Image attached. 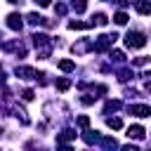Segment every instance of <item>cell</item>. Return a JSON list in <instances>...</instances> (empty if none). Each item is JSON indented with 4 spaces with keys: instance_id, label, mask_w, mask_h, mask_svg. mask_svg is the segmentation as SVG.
<instances>
[{
    "instance_id": "20",
    "label": "cell",
    "mask_w": 151,
    "mask_h": 151,
    "mask_svg": "<svg viewBox=\"0 0 151 151\" xmlns=\"http://www.w3.org/2000/svg\"><path fill=\"white\" fill-rule=\"evenodd\" d=\"M101 144H104V146H118V142H116V139H111V137H106Z\"/></svg>"
},
{
    "instance_id": "18",
    "label": "cell",
    "mask_w": 151,
    "mask_h": 151,
    "mask_svg": "<svg viewBox=\"0 0 151 151\" xmlns=\"http://www.w3.org/2000/svg\"><path fill=\"white\" fill-rule=\"evenodd\" d=\"M78 125H80V127L85 130V127L90 125V118H87V116H80V118H78Z\"/></svg>"
},
{
    "instance_id": "23",
    "label": "cell",
    "mask_w": 151,
    "mask_h": 151,
    "mask_svg": "<svg viewBox=\"0 0 151 151\" xmlns=\"http://www.w3.org/2000/svg\"><path fill=\"white\" fill-rule=\"evenodd\" d=\"M146 90H149V92H151V83H149V85H146Z\"/></svg>"
},
{
    "instance_id": "6",
    "label": "cell",
    "mask_w": 151,
    "mask_h": 151,
    "mask_svg": "<svg viewBox=\"0 0 151 151\" xmlns=\"http://www.w3.org/2000/svg\"><path fill=\"white\" fill-rule=\"evenodd\" d=\"M134 9H137L139 14H151V2H149V0H137V2H134Z\"/></svg>"
},
{
    "instance_id": "14",
    "label": "cell",
    "mask_w": 151,
    "mask_h": 151,
    "mask_svg": "<svg viewBox=\"0 0 151 151\" xmlns=\"http://www.w3.org/2000/svg\"><path fill=\"white\" fill-rule=\"evenodd\" d=\"M71 7L76 12H85V0H71Z\"/></svg>"
},
{
    "instance_id": "15",
    "label": "cell",
    "mask_w": 151,
    "mask_h": 151,
    "mask_svg": "<svg viewBox=\"0 0 151 151\" xmlns=\"http://www.w3.org/2000/svg\"><path fill=\"white\" fill-rule=\"evenodd\" d=\"M116 109H120V101H118V99H111V101L106 104V109H104V111L109 113V111H116Z\"/></svg>"
},
{
    "instance_id": "7",
    "label": "cell",
    "mask_w": 151,
    "mask_h": 151,
    "mask_svg": "<svg viewBox=\"0 0 151 151\" xmlns=\"http://www.w3.org/2000/svg\"><path fill=\"white\" fill-rule=\"evenodd\" d=\"M17 76H19V78H33V76H35V71H33V68H28V66H19V68H17Z\"/></svg>"
},
{
    "instance_id": "9",
    "label": "cell",
    "mask_w": 151,
    "mask_h": 151,
    "mask_svg": "<svg viewBox=\"0 0 151 151\" xmlns=\"http://www.w3.org/2000/svg\"><path fill=\"white\" fill-rule=\"evenodd\" d=\"M73 137H76V132H71V130H66L64 134H59V137H57V144H66V142H71Z\"/></svg>"
},
{
    "instance_id": "4",
    "label": "cell",
    "mask_w": 151,
    "mask_h": 151,
    "mask_svg": "<svg viewBox=\"0 0 151 151\" xmlns=\"http://www.w3.org/2000/svg\"><path fill=\"white\" fill-rule=\"evenodd\" d=\"M127 137H130V139H144V127H142V125H130Z\"/></svg>"
},
{
    "instance_id": "5",
    "label": "cell",
    "mask_w": 151,
    "mask_h": 151,
    "mask_svg": "<svg viewBox=\"0 0 151 151\" xmlns=\"http://www.w3.org/2000/svg\"><path fill=\"white\" fill-rule=\"evenodd\" d=\"M7 26H9L12 31H21V17H19V14H9V17H7Z\"/></svg>"
},
{
    "instance_id": "3",
    "label": "cell",
    "mask_w": 151,
    "mask_h": 151,
    "mask_svg": "<svg viewBox=\"0 0 151 151\" xmlns=\"http://www.w3.org/2000/svg\"><path fill=\"white\" fill-rule=\"evenodd\" d=\"M130 113L137 116V118H146V116H151V109L146 104H132L130 106Z\"/></svg>"
},
{
    "instance_id": "1",
    "label": "cell",
    "mask_w": 151,
    "mask_h": 151,
    "mask_svg": "<svg viewBox=\"0 0 151 151\" xmlns=\"http://www.w3.org/2000/svg\"><path fill=\"white\" fill-rule=\"evenodd\" d=\"M125 45L132 47V50H139V47L146 45V38H144L142 33H127V35H125Z\"/></svg>"
},
{
    "instance_id": "21",
    "label": "cell",
    "mask_w": 151,
    "mask_h": 151,
    "mask_svg": "<svg viewBox=\"0 0 151 151\" xmlns=\"http://www.w3.org/2000/svg\"><path fill=\"white\" fill-rule=\"evenodd\" d=\"M35 2H38L40 7H47V5H50V0H35Z\"/></svg>"
},
{
    "instance_id": "22",
    "label": "cell",
    "mask_w": 151,
    "mask_h": 151,
    "mask_svg": "<svg viewBox=\"0 0 151 151\" xmlns=\"http://www.w3.org/2000/svg\"><path fill=\"white\" fill-rule=\"evenodd\" d=\"M7 2H14V5H17V2H19V5H21V0H7Z\"/></svg>"
},
{
    "instance_id": "11",
    "label": "cell",
    "mask_w": 151,
    "mask_h": 151,
    "mask_svg": "<svg viewBox=\"0 0 151 151\" xmlns=\"http://www.w3.org/2000/svg\"><path fill=\"white\" fill-rule=\"evenodd\" d=\"M111 61H116V64H123V61H125V54H123L120 50H116V52H111Z\"/></svg>"
},
{
    "instance_id": "19",
    "label": "cell",
    "mask_w": 151,
    "mask_h": 151,
    "mask_svg": "<svg viewBox=\"0 0 151 151\" xmlns=\"http://www.w3.org/2000/svg\"><path fill=\"white\" fill-rule=\"evenodd\" d=\"M21 97H24L26 101H31V99H33V90H24V92H21Z\"/></svg>"
},
{
    "instance_id": "13",
    "label": "cell",
    "mask_w": 151,
    "mask_h": 151,
    "mask_svg": "<svg viewBox=\"0 0 151 151\" xmlns=\"http://www.w3.org/2000/svg\"><path fill=\"white\" fill-rule=\"evenodd\" d=\"M113 19H116V24H118V26H125V24H127V14H125V12H118Z\"/></svg>"
},
{
    "instance_id": "12",
    "label": "cell",
    "mask_w": 151,
    "mask_h": 151,
    "mask_svg": "<svg viewBox=\"0 0 151 151\" xmlns=\"http://www.w3.org/2000/svg\"><path fill=\"white\" fill-rule=\"evenodd\" d=\"M68 87H71V83H68L66 78H59V80H57V90H59V92H66Z\"/></svg>"
},
{
    "instance_id": "10",
    "label": "cell",
    "mask_w": 151,
    "mask_h": 151,
    "mask_svg": "<svg viewBox=\"0 0 151 151\" xmlns=\"http://www.w3.org/2000/svg\"><path fill=\"white\" fill-rule=\"evenodd\" d=\"M106 125L113 127V130H120V127H123V120H120V118H106Z\"/></svg>"
},
{
    "instance_id": "2",
    "label": "cell",
    "mask_w": 151,
    "mask_h": 151,
    "mask_svg": "<svg viewBox=\"0 0 151 151\" xmlns=\"http://www.w3.org/2000/svg\"><path fill=\"white\" fill-rule=\"evenodd\" d=\"M116 38H118V35H99V40L94 42V52H104L109 45H113Z\"/></svg>"
},
{
    "instance_id": "17",
    "label": "cell",
    "mask_w": 151,
    "mask_h": 151,
    "mask_svg": "<svg viewBox=\"0 0 151 151\" xmlns=\"http://www.w3.org/2000/svg\"><path fill=\"white\" fill-rule=\"evenodd\" d=\"M92 19H94V24H97V26H106V21H109V19H106L104 14H94Z\"/></svg>"
},
{
    "instance_id": "8",
    "label": "cell",
    "mask_w": 151,
    "mask_h": 151,
    "mask_svg": "<svg viewBox=\"0 0 151 151\" xmlns=\"http://www.w3.org/2000/svg\"><path fill=\"white\" fill-rule=\"evenodd\" d=\"M59 68H61L64 73H71V71L76 68V64H73L71 59H61V61H59Z\"/></svg>"
},
{
    "instance_id": "16",
    "label": "cell",
    "mask_w": 151,
    "mask_h": 151,
    "mask_svg": "<svg viewBox=\"0 0 151 151\" xmlns=\"http://www.w3.org/2000/svg\"><path fill=\"white\" fill-rule=\"evenodd\" d=\"M28 24H42V17L35 14V12H31V14H28Z\"/></svg>"
}]
</instances>
